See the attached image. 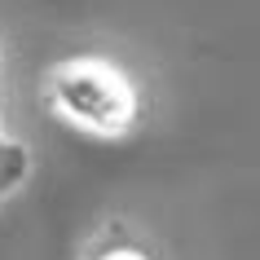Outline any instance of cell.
<instances>
[{"label":"cell","instance_id":"3","mask_svg":"<svg viewBox=\"0 0 260 260\" xmlns=\"http://www.w3.org/2000/svg\"><path fill=\"white\" fill-rule=\"evenodd\" d=\"M80 260H154V256L141 243H133L119 225H106V230H97L93 238H88V247L80 251Z\"/></svg>","mask_w":260,"mask_h":260},{"label":"cell","instance_id":"1","mask_svg":"<svg viewBox=\"0 0 260 260\" xmlns=\"http://www.w3.org/2000/svg\"><path fill=\"white\" fill-rule=\"evenodd\" d=\"M40 97L57 123L97 141L128 137L141 115V93L133 75L102 53H75L49 62L40 80Z\"/></svg>","mask_w":260,"mask_h":260},{"label":"cell","instance_id":"4","mask_svg":"<svg viewBox=\"0 0 260 260\" xmlns=\"http://www.w3.org/2000/svg\"><path fill=\"white\" fill-rule=\"evenodd\" d=\"M0 88H5V49H0ZM0 119H5V106H0Z\"/></svg>","mask_w":260,"mask_h":260},{"label":"cell","instance_id":"2","mask_svg":"<svg viewBox=\"0 0 260 260\" xmlns=\"http://www.w3.org/2000/svg\"><path fill=\"white\" fill-rule=\"evenodd\" d=\"M31 168H36V159H31V146L22 137H14L9 128H5V119H0V207L9 203L22 185H27Z\"/></svg>","mask_w":260,"mask_h":260}]
</instances>
